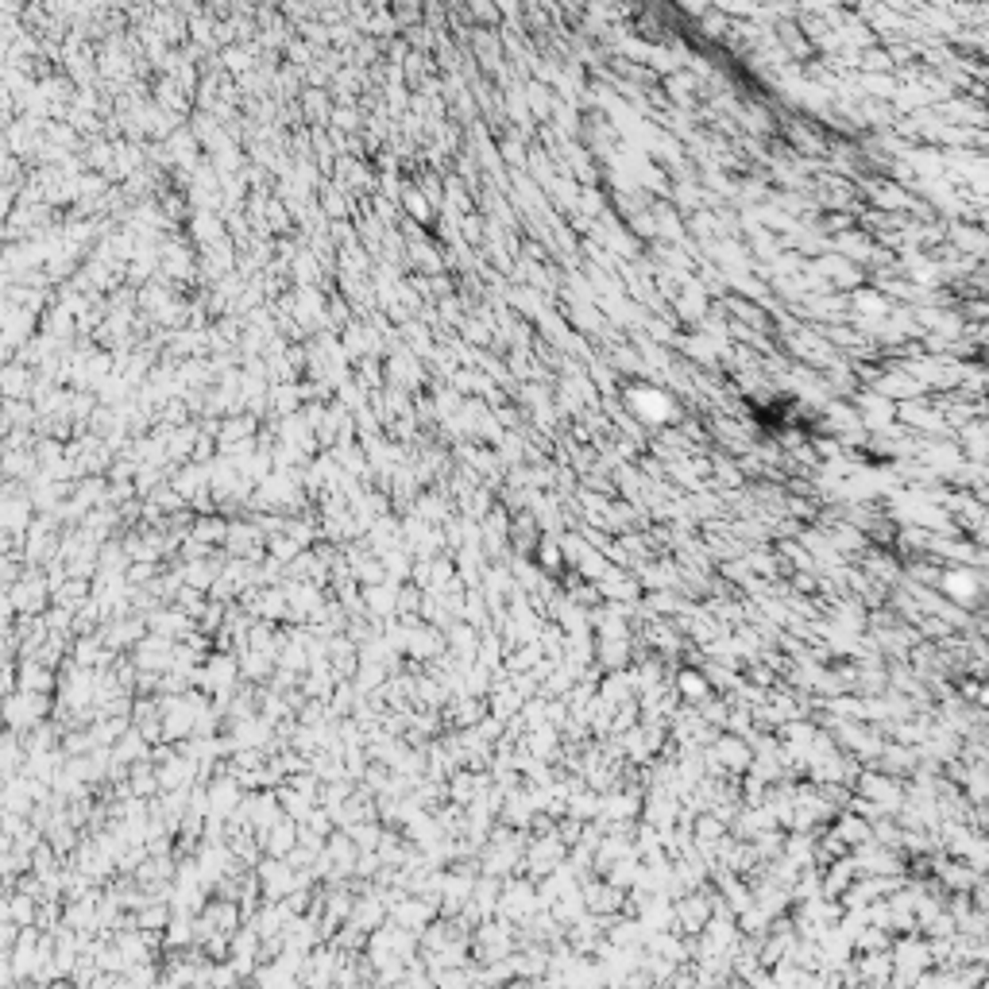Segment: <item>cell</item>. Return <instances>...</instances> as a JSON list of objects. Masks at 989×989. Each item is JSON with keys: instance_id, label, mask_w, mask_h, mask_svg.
I'll use <instances>...</instances> for the list:
<instances>
[{"instance_id": "6", "label": "cell", "mask_w": 989, "mask_h": 989, "mask_svg": "<svg viewBox=\"0 0 989 989\" xmlns=\"http://www.w3.org/2000/svg\"><path fill=\"white\" fill-rule=\"evenodd\" d=\"M754 989H781V985H777V977H773V974H762L758 982H754Z\"/></svg>"}, {"instance_id": "1", "label": "cell", "mask_w": 989, "mask_h": 989, "mask_svg": "<svg viewBox=\"0 0 989 989\" xmlns=\"http://www.w3.org/2000/svg\"><path fill=\"white\" fill-rule=\"evenodd\" d=\"M893 966H897V970L924 974L928 966H931V947H928V943H916V939H901V943H897V951H893Z\"/></svg>"}, {"instance_id": "2", "label": "cell", "mask_w": 989, "mask_h": 989, "mask_svg": "<svg viewBox=\"0 0 989 989\" xmlns=\"http://www.w3.org/2000/svg\"><path fill=\"white\" fill-rule=\"evenodd\" d=\"M858 974L865 985H889V977H893V959L889 954H865V959L858 962Z\"/></svg>"}, {"instance_id": "5", "label": "cell", "mask_w": 989, "mask_h": 989, "mask_svg": "<svg viewBox=\"0 0 989 989\" xmlns=\"http://www.w3.org/2000/svg\"><path fill=\"white\" fill-rule=\"evenodd\" d=\"M437 989H475V985L464 970H444V974H437Z\"/></svg>"}, {"instance_id": "4", "label": "cell", "mask_w": 989, "mask_h": 989, "mask_svg": "<svg viewBox=\"0 0 989 989\" xmlns=\"http://www.w3.org/2000/svg\"><path fill=\"white\" fill-rule=\"evenodd\" d=\"M398 989H437V977L429 974V966H410Z\"/></svg>"}, {"instance_id": "3", "label": "cell", "mask_w": 989, "mask_h": 989, "mask_svg": "<svg viewBox=\"0 0 989 989\" xmlns=\"http://www.w3.org/2000/svg\"><path fill=\"white\" fill-rule=\"evenodd\" d=\"M259 989H302V985H298V977L291 970H283L279 962H271V966L259 970Z\"/></svg>"}]
</instances>
